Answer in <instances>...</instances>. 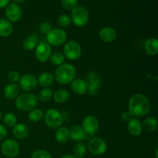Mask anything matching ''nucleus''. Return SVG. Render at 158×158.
Instances as JSON below:
<instances>
[{"label":"nucleus","mask_w":158,"mask_h":158,"mask_svg":"<svg viewBox=\"0 0 158 158\" xmlns=\"http://www.w3.org/2000/svg\"><path fill=\"white\" fill-rule=\"evenodd\" d=\"M129 113L132 117H143L151 110V103L146 96L141 94H134L129 100Z\"/></svg>","instance_id":"nucleus-1"},{"label":"nucleus","mask_w":158,"mask_h":158,"mask_svg":"<svg viewBox=\"0 0 158 158\" xmlns=\"http://www.w3.org/2000/svg\"><path fill=\"white\" fill-rule=\"evenodd\" d=\"M77 69L70 63H63L56 69L54 78L59 83L63 85L69 84L75 79Z\"/></svg>","instance_id":"nucleus-2"},{"label":"nucleus","mask_w":158,"mask_h":158,"mask_svg":"<svg viewBox=\"0 0 158 158\" xmlns=\"http://www.w3.org/2000/svg\"><path fill=\"white\" fill-rule=\"evenodd\" d=\"M38 97L31 93H24L15 99V106L18 110L24 112L35 109L38 104Z\"/></svg>","instance_id":"nucleus-3"},{"label":"nucleus","mask_w":158,"mask_h":158,"mask_svg":"<svg viewBox=\"0 0 158 158\" xmlns=\"http://www.w3.org/2000/svg\"><path fill=\"white\" fill-rule=\"evenodd\" d=\"M71 21L79 27H83L87 25L89 19V12L83 6H77L71 12Z\"/></svg>","instance_id":"nucleus-4"},{"label":"nucleus","mask_w":158,"mask_h":158,"mask_svg":"<svg viewBox=\"0 0 158 158\" xmlns=\"http://www.w3.org/2000/svg\"><path fill=\"white\" fill-rule=\"evenodd\" d=\"M43 118H44L46 126L52 130L58 129L63 123V117L62 114L58 110L53 109V108L46 110Z\"/></svg>","instance_id":"nucleus-5"},{"label":"nucleus","mask_w":158,"mask_h":158,"mask_svg":"<svg viewBox=\"0 0 158 158\" xmlns=\"http://www.w3.org/2000/svg\"><path fill=\"white\" fill-rule=\"evenodd\" d=\"M67 39V34L62 29H51L46 34V40L47 43L50 46H59L64 44Z\"/></svg>","instance_id":"nucleus-6"},{"label":"nucleus","mask_w":158,"mask_h":158,"mask_svg":"<svg viewBox=\"0 0 158 158\" xmlns=\"http://www.w3.org/2000/svg\"><path fill=\"white\" fill-rule=\"evenodd\" d=\"M82 54L81 46L75 40L66 43L63 47V55L69 60H77Z\"/></svg>","instance_id":"nucleus-7"},{"label":"nucleus","mask_w":158,"mask_h":158,"mask_svg":"<svg viewBox=\"0 0 158 158\" xmlns=\"http://www.w3.org/2000/svg\"><path fill=\"white\" fill-rule=\"evenodd\" d=\"M86 82L87 83V92L89 95H97L101 85V78L100 75L96 72L88 73L86 75Z\"/></svg>","instance_id":"nucleus-8"},{"label":"nucleus","mask_w":158,"mask_h":158,"mask_svg":"<svg viewBox=\"0 0 158 158\" xmlns=\"http://www.w3.org/2000/svg\"><path fill=\"white\" fill-rule=\"evenodd\" d=\"M1 151L3 155L6 157L14 158L19 153V145L13 139H7L2 143Z\"/></svg>","instance_id":"nucleus-9"},{"label":"nucleus","mask_w":158,"mask_h":158,"mask_svg":"<svg viewBox=\"0 0 158 158\" xmlns=\"http://www.w3.org/2000/svg\"><path fill=\"white\" fill-rule=\"evenodd\" d=\"M87 148L92 154L100 156L106 153L107 145L105 140L100 137H94L88 142Z\"/></svg>","instance_id":"nucleus-10"},{"label":"nucleus","mask_w":158,"mask_h":158,"mask_svg":"<svg viewBox=\"0 0 158 158\" xmlns=\"http://www.w3.org/2000/svg\"><path fill=\"white\" fill-rule=\"evenodd\" d=\"M38 86V81L35 76L32 74H25L20 77L19 80V86L20 89L26 92H31L36 89Z\"/></svg>","instance_id":"nucleus-11"},{"label":"nucleus","mask_w":158,"mask_h":158,"mask_svg":"<svg viewBox=\"0 0 158 158\" xmlns=\"http://www.w3.org/2000/svg\"><path fill=\"white\" fill-rule=\"evenodd\" d=\"M99 127L100 124H99L98 119L94 116L89 115L83 119L82 127L86 134L94 135L98 131Z\"/></svg>","instance_id":"nucleus-12"},{"label":"nucleus","mask_w":158,"mask_h":158,"mask_svg":"<svg viewBox=\"0 0 158 158\" xmlns=\"http://www.w3.org/2000/svg\"><path fill=\"white\" fill-rule=\"evenodd\" d=\"M52 54V49L50 45L48 44L46 42H41L38 43L35 47V55L37 60L41 63H45L47 61Z\"/></svg>","instance_id":"nucleus-13"},{"label":"nucleus","mask_w":158,"mask_h":158,"mask_svg":"<svg viewBox=\"0 0 158 158\" xmlns=\"http://www.w3.org/2000/svg\"><path fill=\"white\" fill-rule=\"evenodd\" d=\"M6 16L9 22H18L23 15V11L20 6L15 3H11L6 6Z\"/></svg>","instance_id":"nucleus-14"},{"label":"nucleus","mask_w":158,"mask_h":158,"mask_svg":"<svg viewBox=\"0 0 158 158\" xmlns=\"http://www.w3.org/2000/svg\"><path fill=\"white\" fill-rule=\"evenodd\" d=\"M70 83V88L74 94L83 95L87 92V83L83 79L76 78Z\"/></svg>","instance_id":"nucleus-15"},{"label":"nucleus","mask_w":158,"mask_h":158,"mask_svg":"<svg viewBox=\"0 0 158 158\" xmlns=\"http://www.w3.org/2000/svg\"><path fill=\"white\" fill-rule=\"evenodd\" d=\"M99 36L105 43H112L117 39V32L111 27H103L99 32Z\"/></svg>","instance_id":"nucleus-16"},{"label":"nucleus","mask_w":158,"mask_h":158,"mask_svg":"<svg viewBox=\"0 0 158 158\" xmlns=\"http://www.w3.org/2000/svg\"><path fill=\"white\" fill-rule=\"evenodd\" d=\"M12 134L14 137L18 140H24L29 136V128L24 123H16L13 127Z\"/></svg>","instance_id":"nucleus-17"},{"label":"nucleus","mask_w":158,"mask_h":158,"mask_svg":"<svg viewBox=\"0 0 158 158\" xmlns=\"http://www.w3.org/2000/svg\"><path fill=\"white\" fill-rule=\"evenodd\" d=\"M19 93L20 88L16 83H9L4 88V90H3V94L8 100L16 99L19 95Z\"/></svg>","instance_id":"nucleus-18"},{"label":"nucleus","mask_w":158,"mask_h":158,"mask_svg":"<svg viewBox=\"0 0 158 158\" xmlns=\"http://www.w3.org/2000/svg\"><path fill=\"white\" fill-rule=\"evenodd\" d=\"M127 130L132 136L137 137L140 135L143 131L141 122L138 119L132 118L127 123Z\"/></svg>","instance_id":"nucleus-19"},{"label":"nucleus","mask_w":158,"mask_h":158,"mask_svg":"<svg viewBox=\"0 0 158 158\" xmlns=\"http://www.w3.org/2000/svg\"><path fill=\"white\" fill-rule=\"evenodd\" d=\"M54 80H55L54 75L52 73L49 72L42 73L37 79L38 84L45 88H48L49 86H51L53 83Z\"/></svg>","instance_id":"nucleus-20"},{"label":"nucleus","mask_w":158,"mask_h":158,"mask_svg":"<svg viewBox=\"0 0 158 158\" xmlns=\"http://www.w3.org/2000/svg\"><path fill=\"white\" fill-rule=\"evenodd\" d=\"M69 135H70V139H72L73 141L80 142L85 138L86 134L82 127L74 125L69 130Z\"/></svg>","instance_id":"nucleus-21"},{"label":"nucleus","mask_w":158,"mask_h":158,"mask_svg":"<svg viewBox=\"0 0 158 158\" xmlns=\"http://www.w3.org/2000/svg\"><path fill=\"white\" fill-rule=\"evenodd\" d=\"M13 32V26L11 22L6 19L0 18V36L8 37L12 35Z\"/></svg>","instance_id":"nucleus-22"},{"label":"nucleus","mask_w":158,"mask_h":158,"mask_svg":"<svg viewBox=\"0 0 158 158\" xmlns=\"http://www.w3.org/2000/svg\"><path fill=\"white\" fill-rule=\"evenodd\" d=\"M144 49L150 56H156L158 53V40L157 38H150L144 44Z\"/></svg>","instance_id":"nucleus-23"},{"label":"nucleus","mask_w":158,"mask_h":158,"mask_svg":"<svg viewBox=\"0 0 158 158\" xmlns=\"http://www.w3.org/2000/svg\"><path fill=\"white\" fill-rule=\"evenodd\" d=\"M56 140L60 143H65L70 139L69 130L66 127H60L57 129L55 134Z\"/></svg>","instance_id":"nucleus-24"},{"label":"nucleus","mask_w":158,"mask_h":158,"mask_svg":"<svg viewBox=\"0 0 158 158\" xmlns=\"http://www.w3.org/2000/svg\"><path fill=\"white\" fill-rule=\"evenodd\" d=\"M52 97H53V100L55 102L58 103H66L69 100L70 97V94H69V91L66 89H60L56 91Z\"/></svg>","instance_id":"nucleus-25"},{"label":"nucleus","mask_w":158,"mask_h":158,"mask_svg":"<svg viewBox=\"0 0 158 158\" xmlns=\"http://www.w3.org/2000/svg\"><path fill=\"white\" fill-rule=\"evenodd\" d=\"M39 43L36 35H31L26 39L23 43V47L25 50L31 51L35 49Z\"/></svg>","instance_id":"nucleus-26"},{"label":"nucleus","mask_w":158,"mask_h":158,"mask_svg":"<svg viewBox=\"0 0 158 158\" xmlns=\"http://www.w3.org/2000/svg\"><path fill=\"white\" fill-rule=\"evenodd\" d=\"M157 127V120L155 117H150L145 119L142 123V128L147 132H153Z\"/></svg>","instance_id":"nucleus-27"},{"label":"nucleus","mask_w":158,"mask_h":158,"mask_svg":"<svg viewBox=\"0 0 158 158\" xmlns=\"http://www.w3.org/2000/svg\"><path fill=\"white\" fill-rule=\"evenodd\" d=\"M43 117H44V114L42 110L35 108L29 111V119L33 123H38V122L41 121Z\"/></svg>","instance_id":"nucleus-28"},{"label":"nucleus","mask_w":158,"mask_h":158,"mask_svg":"<svg viewBox=\"0 0 158 158\" xmlns=\"http://www.w3.org/2000/svg\"><path fill=\"white\" fill-rule=\"evenodd\" d=\"M65 58L63 53L60 52H56L54 53L51 54L50 57V63L54 66H60V65L63 64L65 61Z\"/></svg>","instance_id":"nucleus-29"},{"label":"nucleus","mask_w":158,"mask_h":158,"mask_svg":"<svg viewBox=\"0 0 158 158\" xmlns=\"http://www.w3.org/2000/svg\"><path fill=\"white\" fill-rule=\"evenodd\" d=\"M74 156L77 158H82L86 153V147L82 142H77L73 148Z\"/></svg>","instance_id":"nucleus-30"},{"label":"nucleus","mask_w":158,"mask_h":158,"mask_svg":"<svg viewBox=\"0 0 158 158\" xmlns=\"http://www.w3.org/2000/svg\"><path fill=\"white\" fill-rule=\"evenodd\" d=\"M52 95H53V94H52V89H50L49 88H44L39 93V95L37 97H38V100H41V101L47 102L52 99Z\"/></svg>","instance_id":"nucleus-31"},{"label":"nucleus","mask_w":158,"mask_h":158,"mask_svg":"<svg viewBox=\"0 0 158 158\" xmlns=\"http://www.w3.org/2000/svg\"><path fill=\"white\" fill-rule=\"evenodd\" d=\"M17 118L16 116L12 113H8L4 116L3 118V123L8 127H13L16 124Z\"/></svg>","instance_id":"nucleus-32"},{"label":"nucleus","mask_w":158,"mask_h":158,"mask_svg":"<svg viewBox=\"0 0 158 158\" xmlns=\"http://www.w3.org/2000/svg\"><path fill=\"white\" fill-rule=\"evenodd\" d=\"M71 19L69 15H65V14H63V15H60L57 19V23L61 27H68L71 25Z\"/></svg>","instance_id":"nucleus-33"},{"label":"nucleus","mask_w":158,"mask_h":158,"mask_svg":"<svg viewBox=\"0 0 158 158\" xmlns=\"http://www.w3.org/2000/svg\"><path fill=\"white\" fill-rule=\"evenodd\" d=\"M31 158H52L49 152L45 150H37L32 153Z\"/></svg>","instance_id":"nucleus-34"},{"label":"nucleus","mask_w":158,"mask_h":158,"mask_svg":"<svg viewBox=\"0 0 158 158\" xmlns=\"http://www.w3.org/2000/svg\"><path fill=\"white\" fill-rule=\"evenodd\" d=\"M78 0H62V6L67 10H72L77 6Z\"/></svg>","instance_id":"nucleus-35"},{"label":"nucleus","mask_w":158,"mask_h":158,"mask_svg":"<svg viewBox=\"0 0 158 158\" xmlns=\"http://www.w3.org/2000/svg\"><path fill=\"white\" fill-rule=\"evenodd\" d=\"M8 79L11 82V83H19V80L20 79L19 73L17 71H11L8 74Z\"/></svg>","instance_id":"nucleus-36"},{"label":"nucleus","mask_w":158,"mask_h":158,"mask_svg":"<svg viewBox=\"0 0 158 158\" xmlns=\"http://www.w3.org/2000/svg\"><path fill=\"white\" fill-rule=\"evenodd\" d=\"M40 31L43 34H47L49 31L52 29V27H51V25L49 24V23H46V22H44V23H42L40 25Z\"/></svg>","instance_id":"nucleus-37"},{"label":"nucleus","mask_w":158,"mask_h":158,"mask_svg":"<svg viewBox=\"0 0 158 158\" xmlns=\"http://www.w3.org/2000/svg\"><path fill=\"white\" fill-rule=\"evenodd\" d=\"M133 118L132 115L129 112H124L121 115V120L125 123H128Z\"/></svg>","instance_id":"nucleus-38"},{"label":"nucleus","mask_w":158,"mask_h":158,"mask_svg":"<svg viewBox=\"0 0 158 158\" xmlns=\"http://www.w3.org/2000/svg\"><path fill=\"white\" fill-rule=\"evenodd\" d=\"M6 136H7V130L2 124H0V140H4Z\"/></svg>","instance_id":"nucleus-39"},{"label":"nucleus","mask_w":158,"mask_h":158,"mask_svg":"<svg viewBox=\"0 0 158 158\" xmlns=\"http://www.w3.org/2000/svg\"><path fill=\"white\" fill-rule=\"evenodd\" d=\"M9 0H0V9L6 7L9 5Z\"/></svg>","instance_id":"nucleus-40"},{"label":"nucleus","mask_w":158,"mask_h":158,"mask_svg":"<svg viewBox=\"0 0 158 158\" xmlns=\"http://www.w3.org/2000/svg\"><path fill=\"white\" fill-rule=\"evenodd\" d=\"M61 158H77V157H76L74 155H71V154H66V155H64Z\"/></svg>","instance_id":"nucleus-41"},{"label":"nucleus","mask_w":158,"mask_h":158,"mask_svg":"<svg viewBox=\"0 0 158 158\" xmlns=\"http://www.w3.org/2000/svg\"><path fill=\"white\" fill-rule=\"evenodd\" d=\"M12 1H13L15 4H19V3L24 2L26 0H12Z\"/></svg>","instance_id":"nucleus-42"},{"label":"nucleus","mask_w":158,"mask_h":158,"mask_svg":"<svg viewBox=\"0 0 158 158\" xmlns=\"http://www.w3.org/2000/svg\"><path fill=\"white\" fill-rule=\"evenodd\" d=\"M155 157L158 158V148H157L155 150Z\"/></svg>","instance_id":"nucleus-43"},{"label":"nucleus","mask_w":158,"mask_h":158,"mask_svg":"<svg viewBox=\"0 0 158 158\" xmlns=\"http://www.w3.org/2000/svg\"><path fill=\"white\" fill-rule=\"evenodd\" d=\"M2 117V113L1 111H0V120H1Z\"/></svg>","instance_id":"nucleus-44"}]
</instances>
